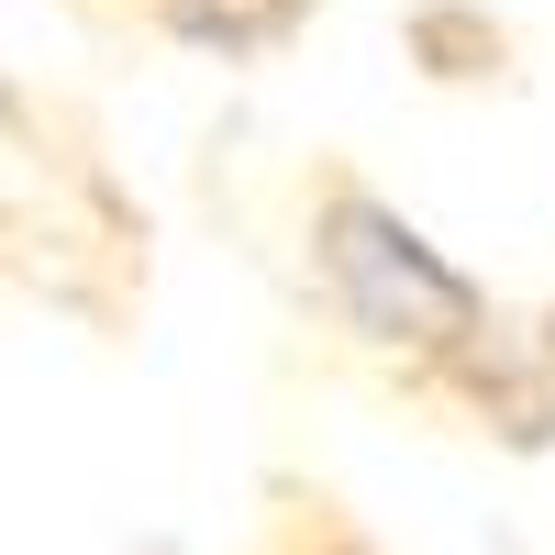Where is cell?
<instances>
[{
    "instance_id": "6da1fadb",
    "label": "cell",
    "mask_w": 555,
    "mask_h": 555,
    "mask_svg": "<svg viewBox=\"0 0 555 555\" xmlns=\"http://www.w3.org/2000/svg\"><path fill=\"white\" fill-rule=\"evenodd\" d=\"M322 278H334V300L378 345H467L478 334V289L411 234V222H389L356 190H334V211H322Z\"/></svg>"
}]
</instances>
